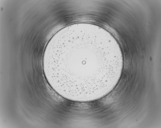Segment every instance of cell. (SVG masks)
<instances>
[{
  "instance_id": "6da1fadb",
  "label": "cell",
  "mask_w": 161,
  "mask_h": 128,
  "mask_svg": "<svg viewBox=\"0 0 161 128\" xmlns=\"http://www.w3.org/2000/svg\"><path fill=\"white\" fill-rule=\"evenodd\" d=\"M92 31L82 28L62 32L45 50L43 67L48 83L70 101L101 98L114 88L121 74L122 59L108 51L103 37Z\"/></svg>"
}]
</instances>
